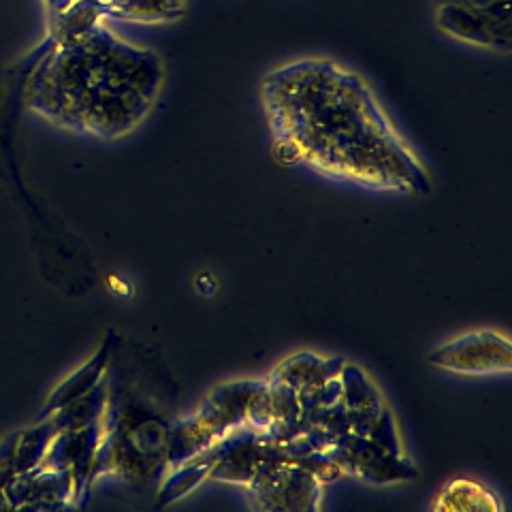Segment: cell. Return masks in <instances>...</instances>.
Returning a JSON list of instances; mask_svg holds the SVG:
<instances>
[{
    "label": "cell",
    "mask_w": 512,
    "mask_h": 512,
    "mask_svg": "<svg viewBox=\"0 0 512 512\" xmlns=\"http://www.w3.org/2000/svg\"><path fill=\"white\" fill-rule=\"evenodd\" d=\"M167 84V64L152 47L109 22L45 32L24 86L32 116L60 131L118 141L146 124Z\"/></svg>",
    "instance_id": "2"
},
{
    "label": "cell",
    "mask_w": 512,
    "mask_h": 512,
    "mask_svg": "<svg viewBox=\"0 0 512 512\" xmlns=\"http://www.w3.org/2000/svg\"><path fill=\"white\" fill-rule=\"evenodd\" d=\"M109 361H111V346L105 344L86 365L79 367L73 376L64 380L60 387L50 395L47 414H54V412L62 410L67 404L75 402L77 397H82V395L90 393L92 389L99 387Z\"/></svg>",
    "instance_id": "12"
},
{
    "label": "cell",
    "mask_w": 512,
    "mask_h": 512,
    "mask_svg": "<svg viewBox=\"0 0 512 512\" xmlns=\"http://www.w3.org/2000/svg\"><path fill=\"white\" fill-rule=\"evenodd\" d=\"M344 359L340 357H320L314 352H297L293 357H286L269 378H274L286 387H291L299 397L323 389L327 382L338 378Z\"/></svg>",
    "instance_id": "10"
},
{
    "label": "cell",
    "mask_w": 512,
    "mask_h": 512,
    "mask_svg": "<svg viewBox=\"0 0 512 512\" xmlns=\"http://www.w3.org/2000/svg\"><path fill=\"white\" fill-rule=\"evenodd\" d=\"M436 26L448 39L508 54V0H442L436 7Z\"/></svg>",
    "instance_id": "6"
},
{
    "label": "cell",
    "mask_w": 512,
    "mask_h": 512,
    "mask_svg": "<svg viewBox=\"0 0 512 512\" xmlns=\"http://www.w3.org/2000/svg\"><path fill=\"white\" fill-rule=\"evenodd\" d=\"M171 425L152 408L133 402L111 427L105 423V440L99 455V474H116L128 483H150L169 470Z\"/></svg>",
    "instance_id": "3"
},
{
    "label": "cell",
    "mask_w": 512,
    "mask_h": 512,
    "mask_svg": "<svg viewBox=\"0 0 512 512\" xmlns=\"http://www.w3.org/2000/svg\"><path fill=\"white\" fill-rule=\"evenodd\" d=\"M265 387V380H235L214 387L203 404L171 425L169 468L199 455L237 427L248 425L252 402Z\"/></svg>",
    "instance_id": "4"
},
{
    "label": "cell",
    "mask_w": 512,
    "mask_h": 512,
    "mask_svg": "<svg viewBox=\"0 0 512 512\" xmlns=\"http://www.w3.org/2000/svg\"><path fill=\"white\" fill-rule=\"evenodd\" d=\"M427 363L459 376H506L512 372V344L500 331H468L431 350Z\"/></svg>",
    "instance_id": "7"
},
{
    "label": "cell",
    "mask_w": 512,
    "mask_h": 512,
    "mask_svg": "<svg viewBox=\"0 0 512 512\" xmlns=\"http://www.w3.org/2000/svg\"><path fill=\"white\" fill-rule=\"evenodd\" d=\"M327 455L335 461L342 474L361 478L370 485H393L416 478V468L406 455H399L378 442L352 434H344Z\"/></svg>",
    "instance_id": "9"
},
{
    "label": "cell",
    "mask_w": 512,
    "mask_h": 512,
    "mask_svg": "<svg viewBox=\"0 0 512 512\" xmlns=\"http://www.w3.org/2000/svg\"><path fill=\"white\" fill-rule=\"evenodd\" d=\"M429 508L434 512H500L506 506L495 489L480 480L457 476L442 485Z\"/></svg>",
    "instance_id": "11"
},
{
    "label": "cell",
    "mask_w": 512,
    "mask_h": 512,
    "mask_svg": "<svg viewBox=\"0 0 512 512\" xmlns=\"http://www.w3.org/2000/svg\"><path fill=\"white\" fill-rule=\"evenodd\" d=\"M252 508L259 510H320L323 483L293 461H282L244 487Z\"/></svg>",
    "instance_id": "8"
},
{
    "label": "cell",
    "mask_w": 512,
    "mask_h": 512,
    "mask_svg": "<svg viewBox=\"0 0 512 512\" xmlns=\"http://www.w3.org/2000/svg\"><path fill=\"white\" fill-rule=\"evenodd\" d=\"M259 99L282 165L399 195L434 190L421 154L367 79L346 64L323 56L282 62L261 79Z\"/></svg>",
    "instance_id": "1"
},
{
    "label": "cell",
    "mask_w": 512,
    "mask_h": 512,
    "mask_svg": "<svg viewBox=\"0 0 512 512\" xmlns=\"http://www.w3.org/2000/svg\"><path fill=\"white\" fill-rule=\"evenodd\" d=\"M45 32L90 22L169 26L188 13L190 0H39Z\"/></svg>",
    "instance_id": "5"
}]
</instances>
